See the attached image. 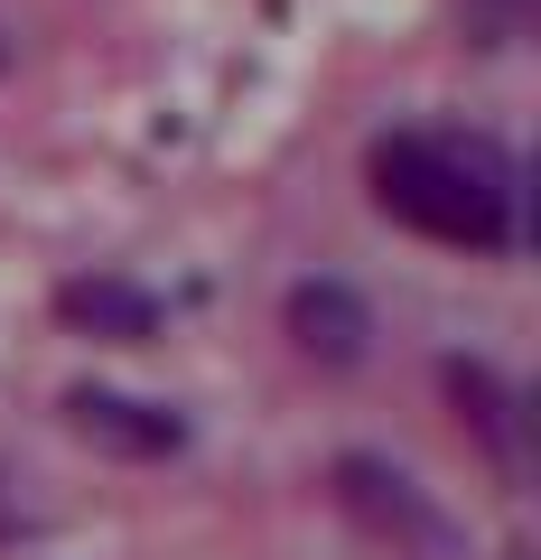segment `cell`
I'll return each mask as SVG.
<instances>
[{
	"label": "cell",
	"instance_id": "obj_3",
	"mask_svg": "<svg viewBox=\"0 0 541 560\" xmlns=\"http://www.w3.org/2000/svg\"><path fill=\"white\" fill-rule=\"evenodd\" d=\"M66 318L94 327V337H150L160 308H150V290H131V280H75V290H66Z\"/></svg>",
	"mask_w": 541,
	"mask_h": 560
},
{
	"label": "cell",
	"instance_id": "obj_1",
	"mask_svg": "<svg viewBox=\"0 0 541 560\" xmlns=\"http://www.w3.org/2000/svg\"><path fill=\"white\" fill-rule=\"evenodd\" d=\"M374 197L401 224H421L439 243H514V168L485 140H448V131H401L374 150Z\"/></svg>",
	"mask_w": 541,
	"mask_h": 560
},
{
	"label": "cell",
	"instance_id": "obj_2",
	"mask_svg": "<svg viewBox=\"0 0 541 560\" xmlns=\"http://www.w3.org/2000/svg\"><path fill=\"white\" fill-rule=\"evenodd\" d=\"M290 337H299L308 355H327V364H355L364 355V300L345 280H299V290H290Z\"/></svg>",
	"mask_w": 541,
	"mask_h": 560
},
{
	"label": "cell",
	"instance_id": "obj_4",
	"mask_svg": "<svg viewBox=\"0 0 541 560\" xmlns=\"http://www.w3.org/2000/svg\"><path fill=\"white\" fill-rule=\"evenodd\" d=\"M75 420H84V430H103V440H121V448H168V440H178L168 420H131V401H113V393H84Z\"/></svg>",
	"mask_w": 541,
	"mask_h": 560
}]
</instances>
